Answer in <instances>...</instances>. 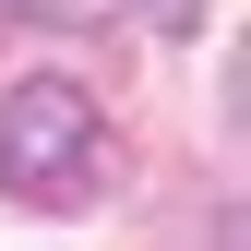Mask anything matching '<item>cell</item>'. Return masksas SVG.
Masks as SVG:
<instances>
[{
    "instance_id": "obj_1",
    "label": "cell",
    "mask_w": 251,
    "mask_h": 251,
    "mask_svg": "<svg viewBox=\"0 0 251 251\" xmlns=\"http://www.w3.org/2000/svg\"><path fill=\"white\" fill-rule=\"evenodd\" d=\"M96 168H108V120H96L84 84L36 72V84L0 96V192H12V203H48L60 215V203L96 192Z\"/></svg>"
},
{
    "instance_id": "obj_2",
    "label": "cell",
    "mask_w": 251,
    "mask_h": 251,
    "mask_svg": "<svg viewBox=\"0 0 251 251\" xmlns=\"http://www.w3.org/2000/svg\"><path fill=\"white\" fill-rule=\"evenodd\" d=\"M0 12H60V0H0Z\"/></svg>"
}]
</instances>
